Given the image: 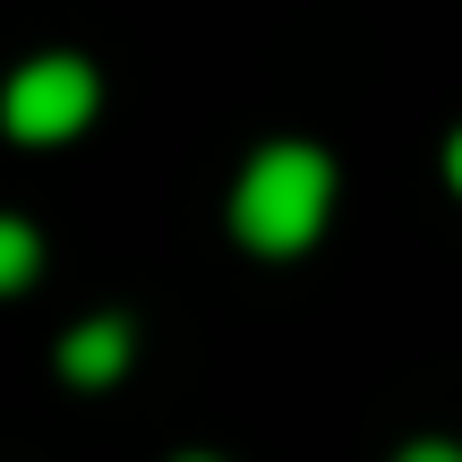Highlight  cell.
I'll return each instance as SVG.
<instances>
[{"label":"cell","instance_id":"cell-7","mask_svg":"<svg viewBox=\"0 0 462 462\" xmlns=\"http://www.w3.org/2000/svg\"><path fill=\"white\" fill-rule=\"evenodd\" d=\"M189 462H198V454H189Z\"/></svg>","mask_w":462,"mask_h":462},{"label":"cell","instance_id":"cell-3","mask_svg":"<svg viewBox=\"0 0 462 462\" xmlns=\"http://www.w3.org/2000/svg\"><path fill=\"white\" fill-rule=\"evenodd\" d=\"M120 360H129V326H120V317H103V326H86V334H69V343H60V368L78 385L120 377Z\"/></svg>","mask_w":462,"mask_h":462},{"label":"cell","instance_id":"cell-2","mask_svg":"<svg viewBox=\"0 0 462 462\" xmlns=\"http://www.w3.org/2000/svg\"><path fill=\"white\" fill-rule=\"evenodd\" d=\"M9 129L17 137H69V129H86V112H95V69L86 60H34V69H17L9 78Z\"/></svg>","mask_w":462,"mask_h":462},{"label":"cell","instance_id":"cell-4","mask_svg":"<svg viewBox=\"0 0 462 462\" xmlns=\"http://www.w3.org/2000/svg\"><path fill=\"white\" fill-rule=\"evenodd\" d=\"M26 274H34V231L0 215V291H17V282H26Z\"/></svg>","mask_w":462,"mask_h":462},{"label":"cell","instance_id":"cell-1","mask_svg":"<svg viewBox=\"0 0 462 462\" xmlns=\"http://www.w3.org/2000/svg\"><path fill=\"white\" fill-rule=\"evenodd\" d=\"M326 198H334V171H326V154L317 146H265L257 163H248V180H240V240L248 248H309L317 240V223H326Z\"/></svg>","mask_w":462,"mask_h":462},{"label":"cell","instance_id":"cell-5","mask_svg":"<svg viewBox=\"0 0 462 462\" xmlns=\"http://www.w3.org/2000/svg\"><path fill=\"white\" fill-rule=\"evenodd\" d=\"M402 462H462V446H411Z\"/></svg>","mask_w":462,"mask_h":462},{"label":"cell","instance_id":"cell-6","mask_svg":"<svg viewBox=\"0 0 462 462\" xmlns=\"http://www.w3.org/2000/svg\"><path fill=\"white\" fill-rule=\"evenodd\" d=\"M446 171H454V189H462V129H454V146H446Z\"/></svg>","mask_w":462,"mask_h":462}]
</instances>
